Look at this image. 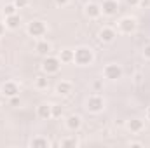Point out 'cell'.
<instances>
[{"label":"cell","mask_w":150,"mask_h":148,"mask_svg":"<svg viewBox=\"0 0 150 148\" xmlns=\"http://www.w3.org/2000/svg\"><path fill=\"white\" fill-rule=\"evenodd\" d=\"M94 61V52L91 47H86V45H80L74 51V63L79 66H89L93 65Z\"/></svg>","instance_id":"1"},{"label":"cell","mask_w":150,"mask_h":148,"mask_svg":"<svg viewBox=\"0 0 150 148\" xmlns=\"http://www.w3.org/2000/svg\"><path fill=\"white\" fill-rule=\"evenodd\" d=\"M59 68H61V61H59V58L58 56H45L44 58V61H42V72L45 75H54L59 72Z\"/></svg>","instance_id":"2"},{"label":"cell","mask_w":150,"mask_h":148,"mask_svg":"<svg viewBox=\"0 0 150 148\" xmlns=\"http://www.w3.org/2000/svg\"><path fill=\"white\" fill-rule=\"evenodd\" d=\"M117 28H119V32H120V33H124V35H131V33H134V32H136V28H138V21H136V18L124 16V18H120V19H119Z\"/></svg>","instance_id":"3"},{"label":"cell","mask_w":150,"mask_h":148,"mask_svg":"<svg viewBox=\"0 0 150 148\" xmlns=\"http://www.w3.org/2000/svg\"><path fill=\"white\" fill-rule=\"evenodd\" d=\"M26 32H28V35L33 38H40L45 35V32H47V26H45V23L44 21H40V19H32L30 23H28V26H26Z\"/></svg>","instance_id":"4"},{"label":"cell","mask_w":150,"mask_h":148,"mask_svg":"<svg viewBox=\"0 0 150 148\" xmlns=\"http://www.w3.org/2000/svg\"><path fill=\"white\" fill-rule=\"evenodd\" d=\"M86 108H87V111H91V113H100V111H103V108H105V99L100 94H93V96L87 98Z\"/></svg>","instance_id":"5"},{"label":"cell","mask_w":150,"mask_h":148,"mask_svg":"<svg viewBox=\"0 0 150 148\" xmlns=\"http://www.w3.org/2000/svg\"><path fill=\"white\" fill-rule=\"evenodd\" d=\"M122 75H124V70H122V66L120 65H117V63H108L105 68H103V77L107 78V80H119V78H122Z\"/></svg>","instance_id":"6"},{"label":"cell","mask_w":150,"mask_h":148,"mask_svg":"<svg viewBox=\"0 0 150 148\" xmlns=\"http://www.w3.org/2000/svg\"><path fill=\"white\" fill-rule=\"evenodd\" d=\"M0 94L7 99L14 98V96H19V85L14 82V80H7L0 85Z\"/></svg>","instance_id":"7"},{"label":"cell","mask_w":150,"mask_h":148,"mask_svg":"<svg viewBox=\"0 0 150 148\" xmlns=\"http://www.w3.org/2000/svg\"><path fill=\"white\" fill-rule=\"evenodd\" d=\"M117 12H119V0H103V4H101L103 16L112 18V16H117Z\"/></svg>","instance_id":"8"},{"label":"cell","mask_w":150,"mask_h":148,"mask_svg":"<svg viewBox=\"0 0 150 148\" xmlns=\"http://www.w3.org/2000/svg\"><path fill=\"white\" fill-rule=\"evenodd\" d=\"M115 37H117V33H115V30L110 28V26H103L100 30V33H98V38H100L101 44H112L113 40H115Z\"/></svg>","instance_id":"9"},{"label":"cell","mask_w":150,"mask_h":148,"mask_svg":"<svg viewBox=\"0 0 150 148\" xmlns=\"http://www.w3.org/2000/svg\"><path fill=\"white\" fill-rule=\"evenodd\" d=\"M84 12H86V16L89 19H98L101 16V5L96 4V2H89V4H86Z\"/></svg>","instance_id":"10"},{"label":"cell","mask_w":150,"mask_h":148,"mask_svg":"<svg viewBox=\"0 0 150 148\" xmlns=\"http://www.w3.org/2000/svg\"><path fill=\"white\" fill-rule=\"evenodd\" d=\"M65 125L68 131H79L80 125H82V118L80 115H68L67 120H65Z\"/></svg>","instance_id":"11"},{"label":"cell","mask_w":150,"mask_h":148,"mask_svg":"<svg viewBox=\"0 0 150 148\" xmlns=\"http://www.w3.org/2000/svg\"><path fill=\"white\" fill-rule=\"evenodd\" d=\"M37 117L42 118V120H49L52 118V106L47 105V103H42L37 106Z\"/></svg>","instance_id":"12"},{"label":"cell","mask_w":150,"mask_h":148,"mask_svg":"<svg viewBox=\"0 0 150 148\" xmlns=\"http://www.w3.org/2000/svg\"><path fill=\"white\" fill-rule=\"evenodd\" d=\"M72 91H74V85H72V82H68V80H61V82L56 84V92H58L59 96H68Z\"/></svg>","instance_id":"13"},{"label":"cell","mask_w":150,"mask_h":148,"mask_svg":"<svg viewBox=\"0 0 150 148\" xmlns=\"http://www.w3.org/2000/svg\"><path fill=\"white\" fill-rule=\"evenodd\" d=\"M126 127H127V131H131L133 134H136V132H142V131H143L145 124H143V120H140V118H131V120L126 122Z\"/></svg>","instance_id":"14"},{"label":"cell","mask_w":150,"mask_h":148,"mask_svg":"<svg viewBox=\"0 0 150 148\" xmlns=\"http://www.w3.org/2000/svg\"><path fill=\"white\" fill-rule=\"evenodd\" d=\"M19 26H21V18H19V14L5 16V28H7V30H18Z\"/></svg>","instance_id":"15"},{"label":"cell","mask_w":150,"mask_h":148,"mask_svg":"<svg viewBox=\"0 0 150 148\" xmlns=\"http://www.w3.org/2000/svg\"><path fill=\"white\" fill-rule=\"evenodd\" d=\"M35 51H37L38 56H49L51 54V51H52V45L47 42V40H40V42H37V45H35Z\"/></svg>","instance_id":"16"},{"label":"cell","mask_w":150,"mask_h":148,"mask_svg":"<svg viewBox=\"0 0 150 148\" xmlns=\"http://www.w3.org/2000/svg\"><path fill=\"white\" fill-rule=\"evenodd\" d=\"M58 58L61 63H74V51L72 49H61Z\"/></svg>","instance_id":"17"},{"label":"cell","mask_w":150,"mask_h":148,"mask_svg":"<svg viewBox=\"0 0 150 148\" xmlns=\"http://www.w3.org/2000/svg\"><path fill=\"white\" fill-rule=\"evenodd\" d=\"M59 145H61L63 148H68V147H74L75 148V147H79V145H80V141H79L75 136H68V138H63V140L59 141Z\"/></svg>","instance_id":"18"},{"label":"cell","mask_w":150,"mask_h":148,"mask_svg":"<svg viewBox=\"0 0 150 148\" xmlns=\"http://www.w3.org/2000/svg\"><path fill=\"white\" fill-rule=\"evenodd\" d=\"M35 87H37L38 91H45L49 87V78L44 77V75H38L37 78H35Z\"/></svg>","instance_id":"19"},{"label":"cell","mask_w":150,"mask_h":148,"mask_svg":"<svg viewBox=\"0 0 150 148\" xmlns=\"http://www.w3.org/2000/svg\"><path fill=\"white\" fill-rule=\"evenodd\" d=\"M30 147H32V148H47V147H49V141H47V138L38 136V138H33V140H32Z\"/></svg>","instance_id":"20"},{"label":"cell","mask_w":150,"mask_h":148,"mask_svg":"<svg viewBox=\"0 0 150 148\" xmlns=\"http://www.w3.org/2000/svg\"><path fill=\"white\" fill-rule=\"evenodd\" d=\"M2 12H4V16H12V14H18V7H16V4H14V2L5 4V5H4V9H2Z\"/></svg>","instance_id":"21"},{"label":"cell","mask_w":150,"mask_h":148,"mask_svg":"<svg viewBox=\"0 0 150 148\" xmlns=\"http://www.w3.org/2000/svg\"><path fill=\"white\" fill-rule=\"evenodd\" d=\"M52 106V118H59L63 115V106L61 105H51Z\"/></svg>","instance_id":"22"},{"label":"cell","mask_w":150,"mask_h":148,"mask_svg":"<svg viewBox=\"0 0 150 148\" xmlns=\"http://www.w3.org/2000/svg\"><path fill=\"white\" fill-rule=\"evenodd\" d=\"M12 2L16 4L18 9H26V7L30 5V0H12Z\"/></svg>","instance_id":"23"},{"label":"cell","mask_w":150,"mask_h":148,"mask_svg":"<svg viewBox=\"0 0 150 148\" xmlns=\"http://www.w3.org/2000/svg\"><path fill=\"white\" fill-rule=\"evenodd\" d=\"M143 58H145V59H149V61H150V44H149V45H145V47H143Z\"/></svg>","instance_id":"24"},{"label":"cell","mask_w":150,"mask_h":148,"mask_svg":"<svg viewBox=\"0 0 150 148\" xmlns=\"http://www.w3.org/2000/svg\"><path fill=\"white\" fill-rule=\"evenodd\" d=\"M9 103H11V106H18L21 101H19V96H14V98H11L9 99Z\"/></svg>","instance_id":"25"},{"label":"cell","mask_w":150,"mask_h":148,"mask_svg":"<svg viewBox=\"0 0 150 148\" xmlns=\"http://www.w3.org/2000/svg\"><path fill=\"white\" fill-rule=\"evenodd\" d=\"M54 4H56L58 7H67V5L70 4V0H54Z\"/></svg>","instance_id":"26"},{"label":"cell","mask_w":150,"mask_h":148,"mask_svg":"<svg viewBox=\"0 0 150 148\" xmlns=\"http://www.w3.org/2000/svg\"><path fill=\"white\" fill-rule=\"evenodd\" d=\"M140 7H143V9H149L150 7V0H140V4H138Z\"/></svg>","instance_id":"27"},{"label":"cell","mask_w":150,"mask_h":148,"mask_svg":"<svg viewBox=\"0 0 150 148\" xmlns=\"http://www.w3.org/2000/svg\"><path fill=\"white\" fill-rule=\"evenodd\" d=\"M126 4H127V5H131V7H136V5L140 4V0H126Z\"/></svg>","instance_id":"28"},{"label":"cell","mask_w":150,"mask_h":148,"mask_svg":"<svg viewBox=\"0 0 150 148\" xmlns=\"http://www.w3.org/2000/svg\"><path fill=\"white\" fill-rule=\"evenodd\" d=\"M129 147H143V143H142V141H129Z\"/></svg>","instance_id":"29"},{"label":"cell","mask_w":150,"mask_h":148,"mask_svg":"<svg viewBox=\"0 0 150 148\" xmlns=\"http://www.w3.org/2000/svg\"><path fill=\"white\" fill-rule=\"evenodd\" d=\"M5 33V23H0V37Z\"/></svg>","instance_id":"30"},{"label":"cell","mask_w":150,"mask_h":148,"mask_svg":"<svg viewBox=\"0 0 150 148\" xmlns=\"http://www.w3.org/2000/svg\"><path fill=\"white\" fill-rule=\"evenodd\" d=\"M100 87H101V82H94V89H96V91H98V89H100Z\"/></svg>","instance_id":"31"},{"label":"cell","mask_w":150,"mask_h":148,"mask_svg":"<svg viewBox=\"0 0 150 148\" xmlns=\"http://www.w3.org/2000/svg\"><path fill=\"white\" fill-rule=\"evenodd\" d=\"M147 118H149V120H150V106H149V108H147Z\"/></svg>","instance_id":"32"},{"label":"cell","mask_w":150,"mask_h":148,"mask_svg":"<svg viewBox=\"0 0 150 148\" xmlns=\"http://www.w3.org/2000/svg\"><path fill=\"white\" fill-rule=\"evenodd\" d=\"M0 68H2V58H0Z\"/></svg>","instance_id":"33"}]
</instances>
